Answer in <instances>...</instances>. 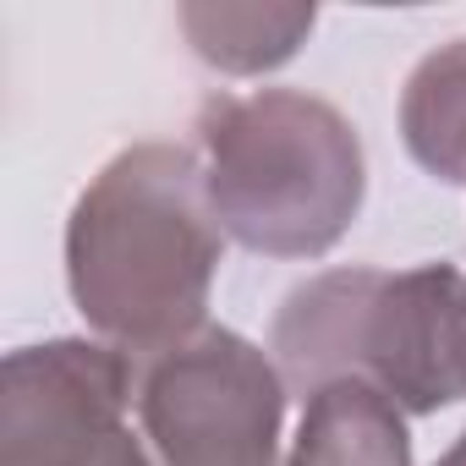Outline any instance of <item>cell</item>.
Returning <instances> with one entry per match:
<instances>
[{
  "label": "cell",
  "instance_id": "obj_1",
  "mask_svg": "<svg viewBox=\"0 0 466 466\" xmlns=\"http://www.w3.org/2000/svg\"><path fill=\"white\" fill-rule=\"evenodd\" d=\"M219 230L203 170L187 148H127L83 192L66 230V275L83 319L132 357H159L198 335Z\"/></svg>",
  "mask_w": 466,
  "mask_h": 466
},
{
  "label": "cell",
  "instance_id": "obj_2",
  "mask_svg": "<svg viewBox=\"0 0 466 466\" xmlns=\"http://www.w3.org/2000/svg\"><path fill=\"white\" fill-rule=\"evenodd\" d=\"M214 219L253 253L319 258L362 203V143L351 121L297 88L208 99L198 116Z\"/></svg>",
  "mask_w": 466,
  "mask_h": 466
},
{
  "label": "cell",
  "instance_id": "obj_3",
  "mask_svg": "<svg viewBox=\"0 0 466 466\" xmlns=\"http://www.w3.org/2000/svg\"><path fill=\"white\" fill-rule=\"evenodd\" d=\"M275 351L302 384L368 379L406 411H439L466 395V275H324L286 302Z\"/></svg>",
  "mask_w": 466,
  "mask_h": 466
},
{
  "label": "cell",
  "instance_id": "obj_4",
  "mask_svg": "<svg viewBox=\"0 0 466 466\" xmlns=\"http://www.w3.org/2000/svg\"><path fill=\"white\" fill-rule=\"evenodd\" d=\"M159 466H275L280 373L230 329H198L154 357L137 395Z\"/></svg>",
  "mask_w": 466,
  "mask_h": 466
},
{
  "label": "cell",
  "instance_id": "obj_5",
  "mask_svg": "<svg viewBox=\"0 0 466 466\" xmlns=\"http://www.w3.org/2000/svg\"><path fill=\"white\" fill-rule=\"evenodd\" d=\"M132 390L127 351L56 340L6 357L0 466H148L121 411Z\"/></svg>",
  "mask_w": 466,
  "mask_h": 466
},
{
  "label": "cell",
  "instance_id": "obj_6",
  "mask_svg": "<svg viewBox=\"0 0 466 466\" xmlns=\"http://www.w3.org/2000/svg\"><path fill=\"white\" fill-rule=\"evenodd\" d=\"M291 466H411L395 400L368 379L319 384Z\"/></svg>",
  "mask_w": 466,
  "mask_h": 466
},
{
  "label": "cell",
  "instance_id": "obj_7",
  "mask_svg": "<svg viewBox=\"0 0 466 466\" xmlns=\"http://www.w3.org/2000/svg\"><path fill=\"white\" fill-rule=\"evenodd\" d=\"M400 132L422 170L439 181H466V39L433 50L400 99Z\"/></svg>",
  "mask_w": 466,
  "mask_h": 466
},
{
  "label": "cell",
  "instance_id": "obj_8",
  "mask_svg": "<svg viewBox=\"0 0 466 466\" xmlns=\"http://www.w3.org/2000/svg\"><path fill=\"white\" fill-rule=\"evenodd\" d=\"M181 28L198 56L225 72H269L297 56L313 28V6H187Z\"/></svg>",
  "mask_w": 466,
  "mask_h": 466
},
{
  "label": "cell",
  "instance_id": "obj_9",
  "mask_svg": "<svg viewBox=\"0 0 466 466\" xmlns=\"http://www.w3.org/2000/svg\"><path fill=\"white\" fill-rule=\"evenodd\" d=\"M439 466H466V433H461V444H455V450H450V455H444Z\"/></svg>",
  "mask_w": 466,
  "mask_h": 466
}]
</instances>
